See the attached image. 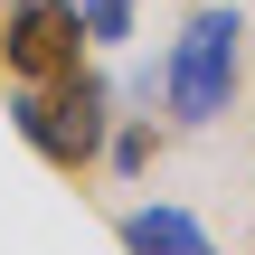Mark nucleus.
I'll return each mask as SVG.
<instances>
[{
  "label": "nucleus",
  "instance_id": "f257e3e1",
  "mask_svg": "<svg viewBox=\"0 0 255 255\" xmlns=\"http://www.w3.org/2000/svg\"><path fill=\"white\" fill-rule=\"evenodd\" d=\"M104 114H114V95H104V76H95V66H66V76H47V85H19V95H9L19 142H28L47 170H66V180L104 151Z\"/></svg>",
  "mask_w": 255,
  "mask_h": 255
},
{
  "label": "nucleus",
  "instance_id": "f03ea898",
  "mask_svg": "<svg viewBox=\"0 0 255 255\" xmlns=\"http://www.w3.org/2000/svg\"><path fill=\"white\" fill-rule=\"evenodd\" d=\"M237 66H246V19L237 9H189V28L170 38V114L180 123H218L237 104Z\"/></svg>",
  "mask_w": 255,
  "mask_h": 255
},
{
  "label": "nucleus",
  "instance_id": "7ed1b4c3",
  "mask_svg": "<svg viewBox=\"0 0 255 255\" xmlns=\"http://www.w3.org/2000/svg\"><path fill=\"white\" fill-rule=\"evenodd\" d=\"M76 47H85L76 0H9V76H19V85L66 76V66H76Z\"/></svg>",
  "mask_w": 255,
  "mask_h": 255
},
{
  "label": "nucleus",
  "instance_id": "20e7f679",
  "mask_svg": "<svg viewBox=\"0 0 255 255\" xmlns=\"http://www.w3.org/2000/svg\"><path fill=\"white\" fill-rule=\"evenodd\" d=\"M123 246H161V255H208V227H199V218H189V208H132V218H123Z\"/></svg>",
  "mask_w": 255,
  "mask_h": 255
},
{
  "label": "nucleus",
  "instance_id": "39448f33",
  "mask_svg": "<svg viewBox=\"0 0 255 255\" xmlns=\"http://www.w3.org/2000/svg\"><path fill=\"white\" fill-rule=\"evenodd\" d=\"M76 19H85L95 47H123V38H132V0H76Z\"/></svg>",
  "mask_w": 255,
  "mask_h": 255
},
{
  "label": "nucleus",
  "instance_id": "423d86ee",
  "mask_svg": "<svg viewBox=\"0 0 255 255\" xmlns=\"http://www.w3.org/2000/svg\"><path fill=\"white\" fill-rule=\"evenodd\" d=\"M151 151H161V132H151V123H123V132H114V170H123V180H132V170H151Z\"/></svg>",
  "mask_w": 255,
  "mask_h": 255
},
{
  "label": "nucleus",
  "instance_id": "0eeeda50",
  "mask_svg": "<svg viewBox=\"0 0 255 255\" xmlns=\"http://www.w3.org/2000/svg\"><path fill=\"white\" fill-rule=\"evenodd\" d=\"M0 66H9V9H0Z\"/></svg>",
  "mask_w": 255,
  "mask_h": 255
}]
</instances>
